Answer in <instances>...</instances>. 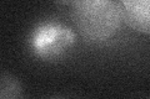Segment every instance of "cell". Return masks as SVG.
<instances>
[{
    "label": "cell",
    "mask_w": 150,
    "mask_h": 99,
    "mask_svg": "<svg viewBox=\"0 0 150 99\" xmlns=\"http://www.w3.org/2000/svg\"><path fill=\"white\" fill-rule=\"evenodd\" d=\"M76 1H78V0H55L56 4H59V5H63V6H69V5L73 6Z\"/></svg>",
    "instance_id": "obj_4"
},
{
    "label": "cell",
    "mask_w": 150,
    "mask_h": 99,
    "mask_svg": "<svg viewBox=\"0 0 150 99\" xmlns=\"http://www.w3.org/2000/svg\"><path fill=\"white\" fill-rule=\"evenodd\" d=\"M73 21L86 41L105 42L119 31L123 16L115 0H78L73 5Z\"/></svg>",
    "instance_id": "obj_1"
},
{
    "label": "cell",
    "mask_w": 150,
    "mask_h": 99,
    "mask_svg": "<svg viewBox=\"0 0 150 99\" xmlns=\"http://www.w3.org/2000/svg\"><path fill=\"white\" fill-rule=\"evenodd\" d=\"M23 86L21 82L16 77L8 72L1 73V79H0V98L1 99H14L23 96Z\"/></svg>",
    "instance_id": "obj_3"
},
{
    "label": "cell",
    "mask_w": 150,
    "mask_h": 99,
    "mask_svg": "<svg viewBox=\"0 0 150 99\" xmlns=\"http://www.w3.org/2000/svg\"><path fill=\"white\" fill-rule=\"evenodd\" d=\"M123 21L137 32L150 35V0H116Z\"/></svg>",
    "instance_id": "obj_2"
}]
</instances>
